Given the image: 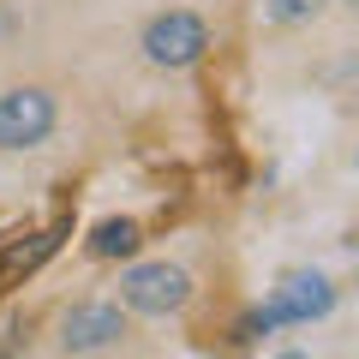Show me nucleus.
<instances>
[{
  "mask_svg": "<svg viewBox=\"0 0 359 359\" xmlns=\"http://www.w3.org/2000/svg\"><path fill=\"white\" fill-rule=\"evenodd\" d=\"M210 48H216V30L198 6H162L138 30V54L156 72H192V66H204Z\"/></svg>",
  "mask_w": 359,
  "mask_h": 359,
  "instance_id": "1",
  "label": "nucleus"
},
{
  "mask_svg": "<svg viewBox=\"0 0 359 359\" xmlns=\"http://www.w3.org/2000/svg\"><path fill=\"white\" fill-rule=\"evenodd\" d=\"M120 306L132 318H180L192 306V269L174 264V257H132L120 269Z\"/></svg>",
  "mask_w": 359,
  "mask_h": 359,
  "instance_id": "2",
  "label": "nucleus"
},
{
  "mask_svg": "<svg viewBox=\"0 0 359 359\" xmlns=\"http://www.w3.org/2000/svg\"><path fill=\"white\" fill-rule=\"evenodd\" d=\"M60 132V96L36 78L0 90V156H30Z\"/></svg>",
  "mask_w": 359,
  "mask_h": 359,
  "instance_id": "3",
  "label": "nucleus"
},
{
  "mask_svg": "<svg viewBox=\"0 0 359 359\" xmlns=\"http://www.w3.org/2000/svg\"><path fill=\"white\" fill-rule=\"evenodd\" d=\"M126 335H132V311L120 306V299H78V306H66L60 323H54V347H60L66 359L114 353V347H126Z\"/></svg>",
  "mask_w": 359,
  "mask_h": 359,
  "instance_id": "4",
  "label": "nucleus"
},
{
  "mask_svg": "<svg viewBox=\"0 0 359 359\" xmlns=\"http://www.w3.org/2000/svg\"><path fill=\"white\" fill-rule=\"evenodd\" d=\"M335 282L323 276V269H287L282 282H276V294H269V311H276V323L282 330H306V323H323L335 311Z\"/></svg>",
  "mask_w": 359,
  "mask_h": 359,
  "instance_id": "5",
  "label": "nucleus"
},
{
  "mask_svg": "<svg viewBox=\"0 0 359 359\" xmlns=\"http://www.w3.org/2000/svg\"><path fill=\"white\" fill-rule=\"evenodd\" d=\"M84 252L96 257V264H132V257L144 252V228L132 216H102L84 233Z\"/></svg>",
  "mask_w": 359,
  "mask_h": 359,
  "instance_id": "6",
  "label": "nucleus"
},
{
  "mask_svg": "<svg viewBox=\"0 0 359 359\" xmlns=\"http://www.w3.org/2000/svg\"><path fill=\"white\" fill-rule=\"evenodd\" d=\"M60 233H66V222H54V228L36 233L30 245H6V252H0V287H13V282H25V276H36V269L60 252Z\"/></svg>",
  "mask_w": 359,
  "mask_h": 359,
  "instance_id": "7",
  "label": "nucleus"
},
{
  "mask_svg": "<svg viewBox=\"0 0 359 359\" xmlns=\"http://www.w3.org/2000/svg\"><path fill=\"white\" fill-rule=\"evenodd\" d=\"M330 13H335V0H257V18L269 30H306Z\"/></svg>",
  "mask_w": 359,
  "mask_h": 359,
  "instance_id": "8",
  "label": "nucleus"
},
{
  "mask_svg": "<svg viewBox=\"0 0 359 359\" xmlns=\"http://www.w3.org/2000/svg\"><path fill=\"white\" fill-rule=\"evenodd\" d=\"M276 359H311V353H294V347H287V353H276Z\"/></svg>",
  "mask_w": 359,
  "mask_h": 359,
  "instance_id": "9",
  "label": "nucleus"
},
{
  "mask_svg": "<svg viewBox=\"0 0 359 359\" xmlns=\"http://www.w3.org/2000/svg\"><path fill=\"white\" fill-rule=\"evenodd\" d=\"M0 359H13V347H0Z\"/></svg>",
  "mask_w": 359,
  "mask_h": 359,
  "instance_id": "10",
  "label": "nucleus"
}]
</instances>
